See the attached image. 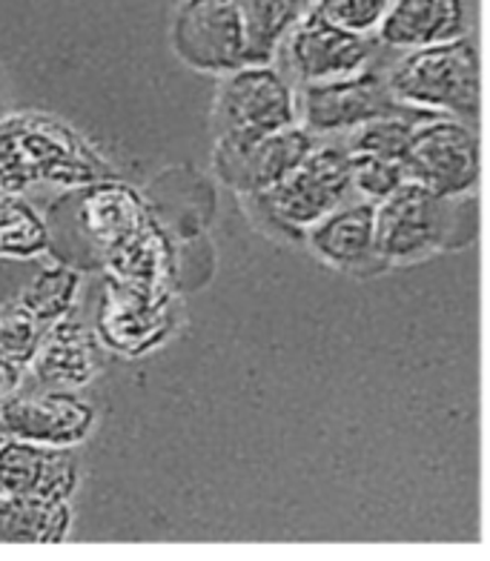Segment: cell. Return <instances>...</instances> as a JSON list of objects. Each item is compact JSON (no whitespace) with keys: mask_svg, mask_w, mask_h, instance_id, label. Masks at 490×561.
Instances as JSON below:
<instances>
[{"mask_svg":"<svg viewBox=\"0 0 490 561\" xmlns=\"http://www.w3.org/2000/svg\"><path fill=\"white\" fill-rule=\"evenodd\" d=\"M115 178L67 124L41 115L0 121V193H23L32 184L92 186Z\"/></svg>","mask_w":490,"mask_h":561,"instance_id":"6da1fadb","label":"cell"},{"mask_svg":"<svg viewBox=\"0 0 490 561\" xmlns=\"http://www.w3.org/2000/svg\"><path fill=\"white\" fill-rule=\"evenodd\" d=\"M387 87L410 110L470 124L479 115V53L465 35L410 49L387 69Z\"/></svg>","mask_w":490,"mask_h":561,"instance_id":"7a4b0ae2","label":"cell"},{"mask_svg":"<svg viewBox=\"0 0 490 561\" xmlns=\"http://www.w3.org/2000/svg\"><path fill=\"white\" fill-rule=\"evenodd\" d=\"M247 201L259 209L287 236H305L307 229L324 221L339 207L358 201L353 193V172L350 156L339 138H319L310 156L298 163L290 175L259 195H247Z\"/></svg>","mask_w":490,"mask_h":561,"instance_id":"3957f363","label":"cell"},{"mask_svg":"<svg viewBox=\"0 0 490 561\" xmlns=\"http://www.w3.org/2000/svg\"><path fill=\"white\" fill-rule=\"evenodd\" d=\"M381 44L376 35H358L342 30L324 18L305 12L284 35L273 58V67L293 89L316 83L344 81L376 67Z\"/></svg>","mask_w":490,"mask_h":561,"instance_id":"277c9868","label":"cell"},{"mask_svg":"<svg viewBox=\"0 0 490 561\" xmlns=\"http://www.w3.org/2000/svg\"><path fill=\"white\" fill-rule=\"evenodd\" d=\"M296 112L298 124L310 129L316 138H339L371 121L390 118V115H428L396 101L387 87V69L381 67H373L344 81L296 89Z\"/></svg>","mask_w":490,"mask_h":561,"instance_id":"5b68a950","label":"cell"},{"mask_svg":"<svg viewBox=\"0 0 490 561\" xmlns=\"http://www.w3.org/2000/svg\"><path fill=\"white\" fill-rule=\"evenodd\" d=\"M319 138L301 124L275 133H230L216 135L213 170L224 186L241 198L259 195L290 175L310 156Z\"/></svg>","mask_w":490,"mask_h":561,"instance_id":"8992f818","label":"cell"},{"mask_svg":"<svg viewBox=\"0 0 490 561\" xmlns=\"http://www.w3.org/2000/svg\"><path fill=\"white\" fill-rule=\"evenodd\" d=\"M404 178L438 198H465L479 181V138L459 118L422 124L404 152Z\"/></svg>","mask_w":490,"mask_h":561,"instance_id":"52a82bcc","label":"cell"},{"mask_svg":"<svg viewBox=\"0 0 490 561\" xmlns=\"http://www.w3.org/2000/svg\"><path fill=\"white\" fill-rule=\"evenodd\" d=\"M98 427V407L78 390L23 392L21 387L0 399V438L49 444V447H81Z\"/></svg>","mask_w":490,"mask_h":561,"instance_id":"ba28073f","label":"cell"},{"mask_svg":"<svg viewBox=\"0 0 490 561\" xmlns=\"http://www.w3.org/2000/svg\"><path fill=\"white\" fill-rule=\"evenodd\" d=\"M172 49L186 67L230 75L247 67L244 21L238 0H181L170 30Z\"/></svg>","mask_w":490,"mask_h":561,"instance_id":"9c48e42d","label":"cell"},{"mask_svg":"<svg viewBox=\"0 0 490 561\" xmlns=\"http://www.w3.org/2000/svg\"><path fill=\"white\" fill-rule=\"evenodd\" d=\"M216 135L275 133L298 124L296 89L273 64H247L224 75L213 110Z\"/></svg>","mask_w":490,"mask_h":561,"instance_id":"30bf717a","label":"cell"},{"mask_svg":"<svg viewBox=\"0 0 490 561\" xmlns=\"http://www.w3.org/2000/svg\"><path fill=\"white\" fill-rule=\"evenodd\" d=\"M172 327L170 293L152 284L106 280L104 301L95 316V333L110 353L141 358L156 350Z\"/></svg>","mask_w":490,"mask_h":561,"instance_id":"8fae6325","label":"cell"},{"mask_svg":"<svg viewBox=\"0 0 490 561\" xmlns=\"http://www.w3.org/2000/svg\"><path fill=\"white\" fill-rule=\"evenodd\" d=\"M451 198H438L419 184H401L376 204V259L408 264L445 244Z\"/></svg>","mask_w":490,"mask_h":561,"instance_id":"7c38bea8","label":"cell"},{"mask_svg":"<svg viewBox=\"0 0 490 561\" xmlns=\"http://www.w3.org/2000/svg\"><path fill=\"white\" fill-rule=\"evenodd\" d=\"M78 221L92 250L104 259V266L158 229L141 195L115 178L87 186Z\"/></svg>","mask_w":490,"mask_h":561,"instance_id":"4fadbf2b","label":"cell"},{"mask_svg":"<svg viewBox=\"0 0 490 561\" xmlns=\"http://www.w3.org/2000/svg\"><path fill=\"white\" fill-rule=\"evenodd\" d=\"M81 488V465L72 447L3 438L0 442V493L72 502Z\"/></svg>","mask_w":490,"mask_h":561,"instance_id":"5bb4252c","label":"cell"},{"mask_svg":"<svg viewBox=\"0 0 490 561\" xmlns=\"http://www.w3.org/2000/svg\"><path fill=\"white\" fill-rule=\"evenodd\" d=\"M104 344L98 339L95 327L69 312L67 318L46 327L41 350L30 369L41 387L83 390L104 373Z\"/></svg>","mask_w":490,"mask_h":561,"instance_id":"9a60e30c","label":"cell"},{"mask_svg":"<svg viewBox=\"0 0 490 561\" xmlns=\"http://www.w3.org/2000/svg\"><path fill=\"white\" fill-rule=\"evenodd\" d=\"M465 30V0H390L376 30V41L385 49L410 53L456 41Z\"/></svg>","mask_w":490,"mask_h":561,"instance_id":"2e32d148","label":"cell"},{"mask_svg":"<svg viewBox=\"0 0 490 561\" xmlns=\"http://www.w3.org/2000/svg\"><path fill=\"white\" fill-rule=\"evenodd\" d=\"M305 238L321 261L342 270L376 259V204L350 201L307 229Z\"/></svg>","mask_w":490,"mask_h":561,"instance_id":"e0dca14e","label":"cell"},{"mask_svg":"<svg viewBox=\"0 0 490 561\" xmlns=\"http://www.w3.org/2000/svg\"><path fill=\"white\" fill-rule=\"evenodd\" d=\"M69 502L0 493V545H60L72 536Z\"/></svg>","mask_w":490,"mask_h":561,"instance_id":"ac0fdd59","label":"cell"},{"mask_svg":"<svg viewBox=\"0 0 490 561\" xmlns=\"http://www.w3.org/2000/svg\"><path fill=\"white\" fill-rule=\"evenodd\" d=\"M244 21L247 64H273L284 35L305 15L301 0H238Z\"/></svg>","mask_w":490,"mask_h":561,"instance_id":"d6986e66","label":"cell"},{"mask_svg":"<svg viewBox=\"0 0 490 561\" xmlns=\"http://www.w3.org/2000/svg\"><path fill=\"white\" fill-rule=\"evenodd\" d=\"M83 275L69 264H49L37 270L32 280L18 293L15 301L23 310L35 316L44 327H53L55 321L75 312V304L81 296Z\"/></svg>","mask_w":490,"mask_h":561,"instance_id":"ffe728a7","label":"cell"},{"mask_svg":"<svg viewBox=\"0 0 490 561\" xmlns=\"http://www.w3.org/2000/svg\"><path fill=\"white\" fill-rule=\"evenodd\" d=\"M53 236L44 215L21 193H0V259L30 261L49 252Z\"/></svg>","mask_w":490,"mask_h":561,"instance_id":"44dd1931","label":"cell"},{"mask_svg":"<svg viewBox=\"0 0 490 561\" xmlns=\"http://www.w3.org/2000/svg\"><path fill=\"white\" fill-rule=\"evenodd\" d=\"M428 121H433V115H390V118L358 126L347 135H339V140L350 156H373L401 163L417 129Z\"/></svg>","mask_w":490,"mask_h":561,"instance_id":"7402d4cb","label":"cell"},{"mask_svg":"<svg viewBox=\"0 0 490 561\" xmlns=\"http://www.w3.org/2000/svg\"><path fill=\"white\" fill-rule=\"evenodd\" d=\"M46 327L35 316L23 310L18 301L0 307V355L15 367L30 369L35 362Z\"/></svg>","mask_w":490,"mask_h":561,"instance_id":"603a6c76","label":"cell"},{"mask_svg":"<svg viewBox=\"0 0 490 561\" xmlns=\"http://www.w3.org/2000/svg\"><path fill=\"white\" fill-rule=\"evenodd\" d=\"M301 3H305V12L324 18L342 30L376 35L390 0H301Z\"/></svg>","mask_w":490,"mask_h":561,"instance_id":"cb8c5ba5","label":"cell"},{"mask_svg":"<svg viewBox=\"0 0 490 561\" xmlns=\"http://www.w3.org/2000/svg\"><path fill=\"white\" fill-rule=\"evenodd\" d=\"M350 156V152H347ZM350 172H353V193L358 201L379 204L401 184H408L404 167L399 161H385L373 156H350Z\"/></svg>","mask_w":490,"mask_h":561,"instance_id":"d4e9b609","label":"cell"},{"mask_svg":"<svg viewBox=\"0 0 490 561\" xmlns=\"http://www.w3.org/2000/svg\"><path fill=\"white\" fill-rule=\"evenodd\" d=\"M23 373H26V369L15 367V364L7 362V358L0 355V399H3V396H9V392L21 387Z\"/></svg>","mask_w":490,"mask_h":561,"instance_id":"484cf974","label":"cell"},{"mask_svg":"<svg viewBox=\"0 0 490 561\" xmlns=\"http://www.w3.org/2000/svg\"><path fill=\"white\" fill-rule=\"evenodd\" d=\"M0 442H3V438H0Z\"/></svg>","mask_w":490,"mask_h":561,"instance_id":"4316f807","label":"cell"}]
</instances>
